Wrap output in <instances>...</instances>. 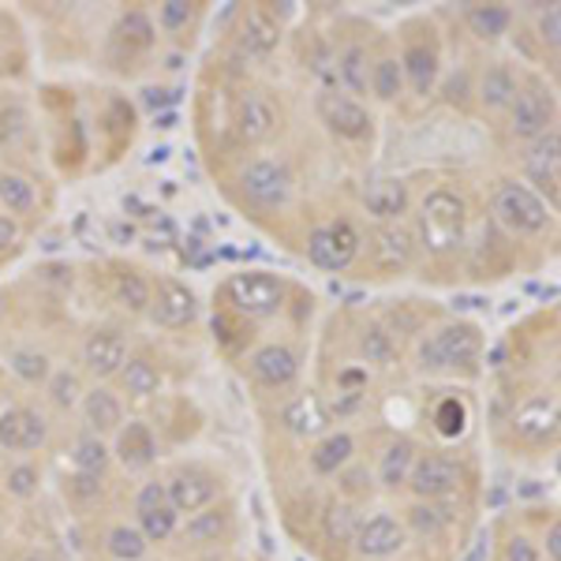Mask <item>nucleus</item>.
I'll return each instance as SVG.
<instances>
[{
    "label": "nucleus",
    "instance_id": "nucleus-1",
    "mask_svg": "<svg viewBox=\"0 0 561 561\" xmlns=\"http://www.w3.org/2000/svg\"><path fill=\"white\" fill-rule=\"evenodd\" d=\"M420 237L423 248L434 255H446L454 251L460 237H465V203L460 195L446 192V187H434L420 206Z\"/></svg>",
    "mask_w": 561,
    "mask_h": 561
},
{
    "label": "nucleus",
    "instance_id": "nucleus-2",
    "mask_svg": "<svg viewBox=\"0 0 561 561\" xmlns=\"http://www.w3.org/2000/svg\"><path fill=\"white\" fill-rule=\"evenodd\" d=\"M491 210L497 221H502L510 232H517V237H536V232H542L550 225L547 203H542L528 184H517V180L497 184Z\"/></svg>",
    "mask_w": 561,
    "mask_h": 561
},
{
    "label": "nucleus",
    "instance_id": "nucleus-3",
    "mask_svg": "<svg viewBox=\"0 0 561 561\" xmlns=\"http://www.w3.org/2000/svg\"><path fill=\"white\" fill-rule=\"evenodd\" d=\"M483 352V333L476 330L472 322H454L434 330L420 348L423 367L431 370H449V367H468L479 359Z\"/></svg>",
    "mask_w": 561,
    "mask_h": 561
},
{
    "label": "nucleus",
    "instance_id": "nucleus-4",
    "mask_svg": "<svg viewBox=\"0 0 561 561\" xmlns=\"http://www.w3.org/2000/svg\"><path fill=\"white\" fill-rule=\"evenodd\" d=\"M225 293H229V304L237 307L240 314H248V319H270V314H277L280 304H285V285H280L274 274H259V270L237 274Z\"/></svg>",
    "mask_w": 561,
    "mask_h": 561
},
{
    "label": "nucleus",
    "instance_id": "nucleus-5",
    "mask_svg": "<svg viewBox=\"0 0 561 561\" xmlns=\"http://www.w3.org/2000/svg\"><path fill=\"white\" fill-rule=\"evenodd\" d=\"M240 187L262 210H277V206H285L293 198V173L285 169V161L259 158L240 173Z\"/></svg>",
    "mask_w": 561,
    "mask_h": 561
},
{
    "label": "nucleus",
    "instance_id": "nucleus-6",
    "mask_svg": "<svg viewBox=\"0 0 561 561\" xmlns=\"http://www.w3.org/2000/svg\"><path fill=\"white\" fill-rule=\"evenodd\" d=\"M307 255L319 270H330V274H341L348 270L352 262L359 255V232L352 229L348 221H337V225H322L307 237Z\"/></svg>",
    "mask_w": 561,
    "mask_h": 561
},
{
    "label": "nucleus",
    "instance_id": "nucleus-7",
    "mask_svg": "<svg viewBox=\"0 0 561 561\" xmlns=\"http://www.w3.org/2000/svg\"><path fill=\"white\" fill-rule=\"evenodd\" d=\"M409 491L420 502H442V497L457 494L460 486V465L446 454H423L415 457L412 472H409Z\"/></svg>",
    "mask_w": 561,
    "mask_h": 561
},
{
    "label": "nucleus",
    "instance_id": "nucleus-8",
    "mask_svg": "<svg viewBox=\"0 0 561 561\" xmlns=\"http://www.w3.org/2000/svg\"><path fill=\"white\" fill-rule=\"evenodd\" d=\"M135 517H139L135 528L147 536V542H165L176 536L180 513L169 505L165 483H147L139 494H135Z\"/></svg>",
    "mask_w": 561,
    "mask_h": 561
},
{
    "label": "nucleus",
    "instance_id": "nucleus-9",
    "mask_svg": "<svg viewBox=\"0 0 561 561\" xmlns=\"http://www.w3.org/2000/svg\"><path fill=\"white\" fill-rule=\"evenodd\" d=\"M404 539H409V531H404V524H401V520L389 517V513H375V517L359 520L352 547H356V554H359V558L382 561V558L401 554V550H404Z\"/></svg>",
    "mask_w": 561,
    "mask_h": 561
},
{
    "label": "nucleus",
    "instance_id": "nucleus-10",
    "mask_svg": "<svg viewBox=\"0 0 561 561\" xmlns=\"http://www.w3.org/2000/svg\"><path fill=\"white\" fill-rule=\"evenodd\" d=\"M550 124H554V98H550L547 90H539V87L517 90V98H513V105H510L513 135H517V139L536 142L539 135L550 131Z\"/></svg>",
    "mask_w": 561,
    "mask_h": 561
},
{
    "label": "nucleus",
    "instance_id": "nucleus-11",
    "mask_svg": "<svg viewBox=\"0 0 561 561\" xmlns=\"http://www.w3.org/2000/svg\"><path fill=\"white\" fill-rule=\"evenodd\" d=\"M165 494L176 513H203L217 497V479L203 468H180V472L169 476Z\"/></svg>",
    "mask_w": 561,
    "mask_h": 561
},
{
    "label": "nucleus",
    "instance_id": "nucleus-12",
    "mask_svg": "<svg viewBox=\"0 0 561 561\" xmlns=\"http://www.w3.org/2000/svg\"><path fill=\"white\" fill-rule=\"evenodd\" d=\"M319 116H322L325 128H330L333 135H341V139H364V135L370 131L367 108L359 105L356 98L337 94V90H330V94L319 98Z\"/></svg>",
    "mask_w": 561,
    "mask_h": 561
},
{
    "label": "nucleus",
    "instance_id": "nucleus-13",
    "mask_svg": "<svg viewBox=\"0 0 561 561\" xmlns=\"http://www.w3.org/2000/svg\"><path fill=\"white\" fill-rule=\"evenodd\" d=\"M45 438H49V427H45V420L38 412L8 409L0 415V446H4L8 454H34V449L45 446Z\"/></svg>",
    "mask_w": 561,
    "mask_h": 561
},
{
    "label": "nucleus",
    "instance_id": "nucleus-14",
    "mask_svg": "<svg viewBox=\"0 0 561 561\" xmlns=\"http://www.w3.org/2000/svg\"><path fill=\"white\" fill-rule=\"evenodd\" d=\"M558 397H531L528 404H520V412L513 415V434L520 442H531V446H542V442L558 438Z\"/></svg>",
    "mask_w": 561,
    "mask_h": 561
},
{
    "label": "nucleus",
    "instance_id": "nucleus-15",
    "mask_svg": "<svg viewBox=\"0 0 561 561\" xmlns=\"http://www.w3.org/2000/svg\"><path fill=\"white\" fill-rule=\"evenodd\" d=\"M277 131V108L262 90H248L237 102V135L243 142H266Z\"/></svg>",
    "mask_w": 561,
    "mask_h": 561
},
{
    "label": "nucleus",
    "instance_id": "nucleus-16",
    "mask_svg": "<svg viewBox=\"0 0 561 561\" xmlns=\"http://www.w3.org/2000/svg\"><path fill=\"white\" fill-rule=\"evenodd\" d=\"M150 319L153 325H165V330H180V325H192L195 322V296L187 285L180 280H165L158 288V296H150Z\"/></svg>",
    "mask_w": 561,
    "mask_h": 561
},
{
    "label": "nucleus",
    "instance_id": "nucleus-17",
    "mask_svg": "<svg viewBox=\"0 0 561 561\" xmlns=\"http://www.w3.org/2000/svg\"><path fill=\"white\" fill-rule=\"evenodd\" d=\"M83 364L94 378H113L128 364V345L116 330H94L83 341Z\"/></svg>",
    "mask_w": 561,
    "mask_h": 561
},
{
    "label": "nucleus",
    "instance_id": "nucleus-18",
    "mask_svg": "<svg viewBox=\"0 0 561 561\" xmlns=\"http://www.w3.org/2000/svg\"><path fill=\"white\" fill-rule=\"evenodd\" d=\"M113 454L124 468H128V472H142V468H150L153 460H158V438H153V431L147 427V423L131 420L116 431Z\"/></svg>",
    "mask_w": 561,
    "mask_h": 561
},
{
    "label": "nucleus",
    "instance_id": "nucleus-19",
    "mask_svg": "<svg viewBox=\"0 0 561 561\" xmlns=\"http://www.w3.org/2000/svg\"><path fill=\"white\" fill-rule=\"evenodd\" d=\"M251 375H255L262 386L280 389V386L296 382L300 359H296V352L285 345H262L255 356H251Z\"/></svg>",
    "mask_w": 561,
    "mask_h": 561
},
{
    "label": "nucleus",
    "instance_id": "nucleus-20",
    "mask_svg": "<svg viewBox=\"0 0 561 561\" xmlns=\"http://www.w3.org/2000/svg\"><path fill=\"white\" fill-rule=\"evenodd\" d=\"M364 210L378 221H397L409 210V184L397 176H378L364 187Z\"/></svg>",
    "mask_w": 561,
    "mask_h": 561
},
{
    "label": "nucleus",
    "instance_id": "nucleus-21",
    "mask_svg": "<svg viewBox=\"0 0 561 561\" xmlns=\"http://www.w3.org/2000/svg\"><path fill=\"white\" fill-rule=\"evenodd\" d=\"M280 423H285L296 438H319V434H325V427H330V412H325L319 393H300L285 404Z\"/></svg>",
    "mask_w": 561,
    "mask_h": 561
},
{
    "label": "nucleus",
    "instance_id": "nucleus-22",
    "mask_svg": "<svg viewBox=\"0 0 561 561\" xmlns=\"http://www.w3.org/2000/svg\"><path fill=\"white\" fill-rule=\"evenodd\" d=\"M524 169H528V176L536 180L539 187H550V192H558V180H561V135L550 128L547 135H539L536 142H531L528 158H524Z\"/></svg>",
    "mask_w": 561,
    "mask_h": 561
},
{
    "label": "nucleus",
    "instance_id": "nucleus-23",
    "mask_svg": "<svg viewBox=\"0 0 561 561\" xmlns=\"http://www.w3.org/2000/svg\"><path fill=\"white\" fill-rule=\"evenodd\" d=\"M83 415H87V423H90V431L102 438V434L108 431H121V423H124V404H121V397L113 393V389H105V386H94L90 393L83 397Z\"/></svg>",
    "mask_w": 561,
    "mask_h": 561
},
{
    "label": "nucleus",
    "instance_id": "nucleus-24",
    "mask_svg": "<svg viewBox=\"0 0 561 561\" xmlns=\"http://www.w3.org/2000/svg\"><path fill=\"white\" fill-rule=\"evenodd\" d=\"M356 454V442H352V434L337 431V434H325L319 446L311 449V472L314 476H337L345 472V465Z\"/></svg>",
    "mask_w": 561,
    "mask_h": 561
},
{
    "label": "nucleus",
    "instance_id": "nucleus-25",
    "mask_svg": "<svg viewBox=\"0 0 561 561\" xmlns=\"http://www.w3.org/2000/svg\"><path fill=\"white\" fill-rule=\"evenodd\" d=\"M415 457H420V454H415L412 438H393L386 446V454H382V465H378V483H382L386 491L404 486V483H409V472H412Z\"/></svg>",
    "mask_w": 561,
    "mask_h": 561
},
{
    "label": "nucleus",
    "instance_id": "nucleus-26",
    "mask_svg": "<svg viewBox=\"0 0 561 561\" xmlns=\"http://www.w3.org/2000/svg\"><path fill=\"white\" fill-rule=\"evenodd\" d=\"M401 71L415 94H431L434 79H438V53L431 45H409L401 57Z\"/></svg>",
    "mask_w": 561,
    "mask_h": 561
},
{
    "label": "nucleus",
    "instance_id": "nucleus-27",
    "mask_svg": "<svg viewBox=\"0 0 561 561\" xmlns=\"http://www.w3.org/2000/svg\"><path fill=\"white\" fill-rule=\"evenodd\" d=\"M375 259H378V266H386V270L409 266L412 237L404 229H397V225H386V229H378L375 232Z\"/></svg>",
    "mask_w": 561,
    "mask_h": 561
},
{
    "label": "nucleus",
    "instance_id": "nucleus-28",
    "mask_svg": "<svg viewBox=\"0 0 561 561\" xmlns=\"http://www.w3.org/2000/svg\"><path fill=\"white\" fill-rule=\"evenodd\" d=\"M333 79L348 90V94H367L370 87V71H367V49L364 45H348L337 57V68H333Z\"/></svg>",
    "mask_w": 561,
    "mask_h": 561
},
{
    "label": "nucleus",
    "instance_id": "nucleus-29",
    "mask_svg": "<svg viewBox=\"0 0 561 561\" xmlns=\"http://www.w3.org/2000/svg\"><path fill=\"white\" fill-rule=\"evenodd\" d=\"M243 49L248 53H255V57H266V53H274L277 49V42H280V31H277V23L270 20L266 12H248V23H243Z\"/></svg>",
    "mask_w": 561,
    "mask_h": 561
},
{
    "label": "nucleus",
    "instance_id": "nucleus-30",
    "mask_svg": "<svg viewBox=\"0 0 561 561\" xmlns=\"http://www.w3.org/2000/svg\"><path fill=\"white\" fill-rule=\"evenodd\" d=\"M105 550H108V558L113 561H142L147 558V550H150V542L147 536H142L135 524H116L113 531H108V539H105Z\"/></svg>",
    "mask_w": 561,
    "mask_h": 561
},
{
    "label": "nucleus",
    "instance_id": "nucleus-31",
    "mask_svg": "<svg viewBox=\"0 0 561 561\" xmlns=\"http://www.w3.org/2000/svg\"><path fill=\"white\" fill-rule=\"evenodd\" d=\"M510 23H513V12H510V8H502V4L468 8V26H472V34H479V38H486V42L502 38V34L510 31Z\"/></svg>",
    "mask_w": 561,
    "mask_h": 561
},
{
    "label": "nucleus",
    "instance_id": "nucleus-32",
    "mask_svg": "<svg viewBox=\"0 0 561 561\" xmlns=\"http://www.w3.org/2000/svg\"><path fill=\"white\" fill-rule=\"evenodd\" d=\"M479 98H483V105H486V108H505V105H513V98H517V79H513V71H510V68H502V65H494V68L483 76Z\"/></svg>",
    "mask_w": 561,
    "mask_h": 561
},
{
    "label": "nucleus",
    "instance_id": "nucleus-33",
    "mask_svg": "<svg viewBox=\"0 0 561 561\" xmlns=\"http://www.w3.org/2000/svg\"><path fill=\"white\" fill-rule=\"evenodd\" d=\"M225 513H217V510H203V513H192V520L184 524V542H192V547H210V542H217L225 536Z\"/></svg>",
    "mask_w": 561,
    "mask_h": 561
},
{
    "label": "nucleus",
    "instance_id": "nucleus-34",
    "mask_svg": "<svg viewBox=\"0 0 561 561\" xmlns=\"http://www.w3.org/2000/svg\"><path fill=\"white\" fill-rule=\"evenodd\" d=\"M71 465H76L79 476H98L102 479V472L108 468V446L98 434H87V438L76 442V454H71Z\"/></svg>",
    "mask_w": 561,
    "mask_h": 561
},
{
    "label": "nucleus",
    "instance_id": "nucleus-35",
    "mask_svg": "<svg viewBox=\"0 0 561 561\" xmlns=\"http://www.w3.org/2000/svg\"><path fill=\"white\" fill-rule=\"evenodd\" d=\"M121 378H124V389H128L131 397H153L161 389V375L158 367L150 364V359H128V364L121 367Z\"/></svg>",
    "mask_w": 561,
    "mask_h": 561
},
{
    "label": "nucleus",
    "instance_id": "nucleus-36",
    "mask_svg": "<svg viewBox=\"0 0 561 561\" xmlns=\"http://www.w3.org/2000/svg\"><path fill=\"white\" fill-rule=\"evenodd\" d=\"M0 203L8 206V214H31L38 195H34V184L26 176L4 173L0 176Z\"/></svg>",
    "mask_w": 561,
    "mask_h": 561
},
{
    "label": "nucleus",
    "instance_id": "nucleus-37",
    "mask_svg": "<svg viewBox=\"0 0 561 561\" xmlns=\"http://www.w3.org/2000/svg\"><path fill=\"white\" fill-rule=\"evenodd\" d=\"M356 528H359L356 505L333 502L330 510H325V539H330V542H352V539H356Z\"/></svg>",
    "mask_w": 561,
    "mask_h": 561
},
{
    "label": "nucleus",
    "instance_id": "nucleus-38",
    "mask_svg": "<svg viewBox=\"0 0 561 561\" xmlns=\"http://www.w3.org/2000/svg\"><path fill=\"white\" fill-rule=\"evenodd\" d=\"M370 90H375V98H382V102H393V98L404 90L401 60H393V57H382V60H378V65L370 68Z\"/></svg>",
    "mask_w": 561,
    "mask_h": 561
},
{
    "label": "nucleus",
    "instance_id": "nucleus-39",
    "mask_svg": "<svg viewBox=\"0 0 561 561\" xmlns=\"http://www.w3.org/2000/svg\"><path fill=\"white\" fill-rule=\"evenodd\" d=\"M409 524H412L415 536L434 539V536H442V531H446L449 517L434 502H415L412 510H409Z\"/></svg>",
    "mask_w": 561,
    "mask_h": 561
},
{
    "label": "nucleus",
    "instance_id": "nucleus-40",
    "mask_svg": "<svg viewBox=\"0 0 561 561\" xmlns=\"http://www.w3.org/2000/svg\"><path fill=\"white\" fill-rule=\"evenodd\" d=\"M150 296H153L150 285L139 274H131V270L128 274H116V300L128 307V311H147Z\"/></svg>",
    "mask_w": 561,
    "mask_h": 561
},
{
    "label": "nucleus",
    "instance_id": "nucleus-41",
    "mask_svg": "<svg viewBox=\"0 0 561 561\" xmlns=\"http://www.w3.org/2000/svg\"><path fill=\"white\" fill-rule=\"evenodd\" d=\"M12 370L31 386H38V382H45V378L53 375L49 359H45L42 352H34V348H15L12 352Z\"/></svg>",
    "mask_w": 561,
    "mask_h": 561
},
{
    "label": "nucleus",
    "instance_id": "nucleus-42",
    "mask_svg": "<svg viewBox=\"0 0 561 561\" xmlns=\"http://www.w3.org/2000/svg\"><path fill=\"white\" fill-rule=\"evenodd\" d=\"M83 389H79V378L71 375V370H57V375H49V397L53 404H60V409H76L79 401H83Z\"/></svg>",
    "mask_w": 561,
    "mask_h": 561
},
{
    "label": "nucleus",
    "instance_id": "nucleus-43",
    "mask_svg": "<svg viewBox=\"0 0 561 561\" xmlns=\"http://www.w3.org/2000/svg\"><path fill=\"white\" fill-rule=\"evenodd\" d=\"M121 34H124V42L135 45V49H150V45H153V23L142 12H128V15H124V20H121Z\"/></svg>",
    "mask_w": 561,
    "mask_h": 561
},
{
    "label": "nucleus",
    "instance_id": "nucleus-44",
    "mask_svg": "<svg viewBox=\"0 0 561 561\" xmlns=\"http://www.w3.org/2000/svg\"><path fill=\"white\" fill-rule=\"evenodd\" d=\"M8 494H15V497H31V494H38V483H42V476H38V468L34 465H15V468H8Z\"/></svg>",
    "mask_w": 561,
    "mask_h": 561
},
{
    "label": "nucleus",
    "instance_id": "nucleus-45",
    "mask_svg": "<svg viewBox=\"0 0 561 561\" xmlns=\"http://www.w3.org/2000/svg\"><path fill=\"white\" fill-rule=\"evenodd\" d=\"M364 352H367V359H375V364H386V359L393 356V341H389L386 330L370 325V330H364Z\"/></svg>",
    "mask_w": 561,
    "mask_h": 561
},
{
    "label": "nucleus",
    "instance_id": "nucleus-46",
    "mask_svg": "<svg viewBox=\"0 0 561 561\" xmlns=\"http://www.w3.org/2000/svg\"><path fill=\"white\" fill-rule=\"evenodd\" d=\"M161 26L165 31H180V26L192 23V4H184V0H169V4H161Z\"/></svg>",
    "mask_w": 561,
    "mask_h": 561
},
{
    "label": "nucleus",
    "instance_id": "nucleus-47",
    "mask_svg": "<svg viewBox=\"0 0 561 561\" xmlns=\"http://www.w3.org/2000/svg\"><path fill=\"white\" fill-rule=\"evenodd\" d=\"M539 38L550 45V49H558V42H561V8L550 4L547 12L539 15Z\"/></svg>",
    "mask_w": 561,
    "mask_h": 561
},
{
    "label": "nucleus",
    "instance_id": "nucleus-48",
    "mask_svg": "<svg viewBox=\"0 0 561 561\" xmlns=\"http://www.w3.org/2000/svg\"><path fill=\"white\" fill-rule=\"evenodd\" d=\"M438 431L442 434H460L465 431V409L457 401H442L438 409Z\"/></svg>",
    "mask_w": 561,
    "mask_h": 561
},
{
    "label": "nucleus",
    "instance_id": "nucleus-49",
    "mask_svg": "<svg viewBox=\"0 0 561 561\" xmlns=\"http://www.w3.org/2000/svg\"><path fill=\"white\" fill-rule=\"evenodd\" d=\"M505 561H539V547L528 536H513L505 542Z\"/></svg>",
    "mask_w": 561,
    "mask_h": 561
},
{
    "label": "nucleus",
    "instance_id": "nucleus-50",
    "mask_svg": "<svg viewBox=\"0 0 561 561\" xmlns=\"http://www.w3.org/2000/svg\"><path fill=\"white\" fill-rule=\"evenodd\" d=\"M15 237H20V225H15L12 217H0V255L12 248Z\"/></svg>",
    "mask_w": 561,
    "mask_h": 561
},
{
    "label": "nucleus",
    "instance_id": "nucleus-51",
    "mask_svg": "<svg viewBox=\"0 0 561 561\" xmlns=\"http://www.w3.org/2000/svg\"><path fill=\"white\" fill-rule=\"evenodd\" d=\"M547 554H550V561H561V524L558 520H550V528H547Z\"/></svg>",
    "mask_w": 561,
    "mask_h": 561
},
{
    "label": "nucleus",
    "instance_id": "nucleus-52",
    "mask_svg": "<svg viewBox=\"0 0 561 561\" xmlns=\"http://www.w3.org/2000/svg\"><path fill=\"white\" fill-rule=\"evenodd\" d=\"M147 105H150V108L176 105V94H173V90H147Z\"/></svg>",
    "mask_w": 561,
    "mask_h": 561
},
{
    "label": "nucleus",
    "instance_id": "nucleus-53",
    "mask_svg": "<svg viewBox=\"0 0 561 561\" xmlns=\"http://www.w3.org/2000/svg\"><path fill=\"white\" fill-rule=\"evenodd\" d=\"M364 479H367L364 472H356V476H348V483H345V486H348V491H359V486H364Z\"/></svg>",
    "mask_w": 561,
    "mask_h": 561
},
{
    "label": "nucleus",
    "instance_id": "nucleus-54",
    "mask_svg": "<svg viewBox=\"0 0 561 561\" xmlns=\"http://www.w3.org/2000/svg\"><path fill=\"white\" fill-rule=\"evenodd\" d=\"M173 124H176V113H161L158 116V128H173Z\"/></svg>",
    "mask_w": 561,
    "mask_h": 561
},
{
    "label": "nucleus",
    "instance_id": "nucleus-55",
    "mask_svg": "<svg viewBox=\"0 0 561 561\" xmlns=\"http://www.w3.org/2000/svg\"><path fill=\"white\" fill-rule=\"evenodd\" d=\"M26 561H42V558H26Z\"/></svg>",
    "mask_w": 561,
    "mask_h": 561
}]
</instances>
